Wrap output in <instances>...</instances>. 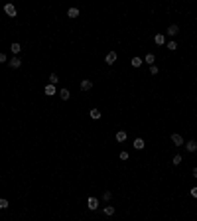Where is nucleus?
Listing matches in <instances>:
<instances>
[{
  "label": "nucleus",
  "mask_w": 197,
  "mask_h": 221,
  "mask_svg": "<svg viewBox=\"0 0 197 221\" xmlns=\"http://www.w3.org/2000/svg\"><path fill=\"white\" fill-rule=\"evenodd\" d=\"M178 32H179V28L175 26V24H172V26L168 28V36H172V38H174V36H178Z\"/></svg>",
  "instance_id": "9d476101"
},
{
  "label": "nucleus",
  "mask_w": 197,
  "mask_h": 221,
  "mask_svg": "<svg viewBox=\"0 0 197 221\" xmlns=\"http://www.w3.org/2000/svg\"><path fill=\"white\" fill-rule=\"evenodd\" d=\"M172 142H174L175 146H181V144H183V138L179 136L178 132H175V134H172Z\"/></svg>",
  "instance_id": "0eeeda50"
},
{
  "label": "nucleus",
  "mask_w": 197,
  "mask_h": 221,
  "mask_svg": "<svg viewBox=\"0 0 197 221\" xmlns=\"http://www.w3.org/2000/svg\"><path fill=\"white\" fill-rule=\"evenodd\" d=\"M144 146H146L144 138H136V140H134V148H136V150H142Z\"/></svg>",
  "instance_id": "9b49d317"
},
{
  "label": "nucleus",
  "mask_w": 197,
  "mask_h": 221,
  "mask_svg": "<svg viewBox=\"0 0 197 221\" xmlns=\"http://www.w3.org/2000/svg\"><path fill=\"white\" fill-rule=\"evenodd\" d=\"M8 207V199H2L0 198V209H6Z\"/></svg>",
  "instance_id": "5701e85b"
},
{
  "label": "nucleus",
  "mask_w": 197,
  "mask_h": 221,
  "mask_svg": "<svg viewBox=\"0 0 197 221\" xmlns=\"http://www.w3.org/2000/svg\"><path fill=\"white\" fill-rule=\"evenodd\" d=\"M57 81H59V77H57L55 73H51V75H49V83H51V85H55Z\"/></svg>",
  "instance_id": "aec40b11"
},
{
  "label": "nucleus",
  "mask_w": 197,
  "mask_h": 221,
  "mask_svg": "<svg viewBox=\"0 0 197 221\" xmlns=\"http://www.w3.org/2000/svg\"><path fill=\"white\" fill-rule=\"evenodd\" d=\"M116 140L118 142H124V140H126V132H124V130H118L116 132Z\"/></svg>",
  "instance_id": "2eb2a0df"
},
{
  "label": "nucleus",
  "mask_w": 197,
  "mask_h": 221,
  "mask_svg": "<svg viewBox=\"0 0 197 221\" xmlns=\"http://www.w3.org/2000/svg\"><path fill=\"white\" fill-rule=\"evenodd\" d=\"M67 16H69V18H77V16H79V10H77V8H69Z\"/></svg>",
  "instance_id": "dca6fc26"
},
{
  "label": "nucleus",
  "mask_w": 197,
  "mask_h": 221,
  "mask_svg": "<svg viewBox=\"0 0 197 221\" xmlns=\"http://www.w3.org/2000/svg\"><path fill=\"white\" fill-rule=\"evenodd\" d=\"M193 178H197V168H193Z\"/></svg>",
  "instance_id": "c85d7f7f"
},
{
  "label": "nucleus",
  "mask_w": 197,
  "mask_h": 221,
  "mask_svg": "<svg viewBox=\"0 0 197 221\" xmlns=\"http://www.w3.org/2000/svg\"><path fill=\"white\" fill-rule=\"evenodd\" d=\"M172 162H174L175 166H178V164H181V156H179V154H175L174 158H172Z\"/></svg>",
  "instance_id": "4be33fe9"
},
{
  "label": "nucleus",
  "mask_w": 197,
  "mask_h": 221,
  "mask_svg": "<svg viewBox=\"0 0 197 221\" xmlns=\"http://www.w3.org/2000/svg\"><path fill=\"white\" fill-rule=\"evenodd\" d=\"M20 65H22L20 57H12V59H10V67H12V69H20Z\"/></svg>",
  "instance_id": "39448f33"
},
{
  "label": "nucleus",
  "mask_w": 197,
  "mask_h": 221,
  "mask_svg": "<svg viewBox=\"0 0 197 221\" xmlns=\"http://www.w3.org/2000/svg\"><path fill=\"white\" fill-rule=\"evenodd\" d=\"M4 12H6V16L14 18V16H16V6H14V4H6V6H4Z\"/></svg>",
  "instance_id": "f257e3e1"
},
{
  "label": "nucleus",
  "mask_w": 197,
  "mask_h": 221,
  "mask_svg": "<svg viewBox=\"0 0 197 221\" xmlns=\"http://www.w3.org/2000/svg\"><path fill=\"white\" fill-rule=\"evenodd\" d=\"M87 207H89L91 211H95V209L99 207V199H97V198H89V202H87Z\"/></svg>",
  "instance_id": "20e7f679"
},
{
  "label": "nucleus",
  "mask_w": 197,
  "mask_h": 221,
  "mask_svg": "<svg viewBox=\"0 0 197 221\" xmlns=\"http://www.w3.org/2000/svg\"><path fill=\"white\" fill-rule=\"evenodd\" d=\"M154 59H156L154 53H148V55H146V63H154Z\"/></svg>",
  "instance_id": "412c9836"
},
{
  "label": "nucleus",
  "mask_w": 197,
  "mask_h": 221,
  "mask_svg": "<svg viewBox=\"0 0 197 221\" xmlns=\"http://www.w3.org/2000/svg\"><path fill=\"white\" fill-rule=\"evenodd\" d=\"M104 215H114V205H107V207H104Z\"/></svg>",
  "instance_id": "a211bd4d"
},
{
  "label": "nucleus",
  "mask_w": 197,
  "mask_h": 221,
  "mask_svg": "<svg viewBox=\"0 0 197 221\" xmlns=\"http://www.w3.org/2000/svg\"><path fill=\"white\" fill-rule=\"evenodd\" d=\"M43 93L46 95H49V97H51V95H55V85H46V89H43Z\"/></svg>",
  "instance_id": "1a4fd4ad"
},
{
  "label": "nucleus",
  "mask_w": 197,
  "mask_h": 221,
  "mask_svg": "<svg viewBox=\"0 0 197 221\" xmlns=\"http://www.w3.org/2000/svg\"><path fill=\"white\" fill-rule=\"evenodd\" d=\"M59 97H61V99H63V101H67V99H69V97H71L69 89H61V91H59Z\"/></svg>",
  "instance_id": "f8f14e48"
},
{
  "label": "nucleus",
  "mask_w": 197,
  "mask_h": 221,
  "mask_svg": "<svg viewBox=\"0 0 197 221\" xmlns=\"http://www.w3.org/2000/svg\"><path fill=\"white\" fill-rule=\"evenodd\" d=\"M130 63H132V67H140L142 65V59H140V57H132Z\"/></svg>",
  "instance_id": "f3484780"
},
{
  "label": "nucleus",
  "mask_w": 197,
  "mask_h": 221,
  "mask_svg": "<svg viewBox=\"0 0 197 221\" xmlns=\"http://www.w3.org/2000/svg\"><path fill=\"white\" fill-rule=\"evenodd\" d=\"M185 148H187V152H195V150H197V142H195V140L185 142Z\"/></svg>",
  "instance_id": "6e6552de"
},
{
  "label": "nucleus",
  "mask_w": 197,
  "mask_h": 221,
  "mask_svg": "<svg viewBox=\"0 0 197 221\" xmlns=\"http://www.w3.org/2000/svg\"><path fill=\"white\" fill-rule=\"evenodd\" d=\"M116 52H108L107 53V57H104V61H107V63H108V65H113V63H114V61H116Z\"/></svg>",
  "instance_id": "7ed1b4c3"
},
{
  "label": "nucleus",
  "mask_w": 197,
  "mask_h": 221,
  "mask_svg": "<svg viewBox=\"0 0 197 221\" xmlns=\"http://www.w3.org/2000/svg\"><path fill=\"white\" fill-rule=\"evenodd\" d=\"M154 42L158 43V46H164V43H166V36H164V34H156V36H154Z\"/></svg>",
  "instance_id": "423d86ee"
},
{
  "label": "nucleus",
  "mask_w": 197,
  "mask_h": 221,
  "mask_svg": "<svg viewBox=\"0 0 197 221\" xmlns=\"http://www.w3.org/2000/svg\"><path fill=\"white\" fill-rule=\"evenodd\" d=\"M191 196H193V198H197V186H195V188H191Z\"/></svg>",
  "instance_id": "cd10ccee"
},
{
  "label": "nucleus",
  "mask_w": 197,
  "mask_h": 221,
  "mask_svg": "<svg viewBox=\"0 0 197 221\" xmlns=\"http://www.w3.org/2000/svg\"><path fill=\"white\" fill-rule=\"evenodd\" d=\"M150 73H152V75H158V67H156V65H150Z\"/></svg>",
  "instance_id": "393cba45"
},
{
  "label": "nucleus",
  "mask_w": 197,
  "mask_h": 221,
  "mask_svg": "<svg viewBox=\"0 0 197 221\" xmlns=\"http://www.w3.org/2000/svg\"><path fill=\"white\" fill-rule=\"evenodd\" d=\"M8 61V57H6V53H0V63H6Z\"/></svg>",
  "instance_id": "bb28decb"
},
{
  "label": "nucleus",
  "mask_w": 197,
  "mask_h": 221,
  "mask_svg": "<svg viewBox=\"0 0 197 221\" xmlns=\"http://www.w3.org/2000/svg\"><path fill=\"white\" fill-rule=\"evenodd\" d=\"M118 158H120V160H128V152H120Z\"/></svg>",
  "instance_id": "a878e982"
},
{
  "label": "nucleus",
  "mask_w": 197,
  "mask_h": 221,
  "mask_svg": "<svg viewBox=\"0 0 197 221\" xmlns=\"http://www.w3.org/2000/svg\"><path fill=\"white\" fill-rule=\"evenodd\" d=\"M168 49H172V52H175V49H178V43H175L174 40H172V42H168Z\"/></svg>",
  "instance_id": "6ab92c4d"
},
{
  "label": "nucleus",
  "mask_w": 197,
  "mask_h": 221,
  "mask_svg": "<svg viewBox=\"0 0 197 221\" xmlns=\"http://www.w3.org/2000/svg\"><path fill=\"white\" fill-rule=\"evenodd\" d=\"M110 198H113V193H110V192H104L103 193V199H104V202H110Z\"/></svg>",
  "instance_id": "b1692460"
},
{
  "label": "nucleus",
  "mask_w": 197,
  "mask_h": 221,
  "mask_svg": "<svg viewBox=\"0 0 197 221\" xmlns=\"http://www.w3.org/2000/svg\"><path fill=\"white\" fill-rule=\"evenodd\" d=\"M93 89V81L91 79H83L81 81V91H91Z\"/></svg>",
  "instance_id": "f03ea898"
},
{
  "label": "nucleus",
  "mask_w": 197,
  "mask_h": 221,
  "mask_svg": "<svg viewBox=\"0 0 197 221\" xmlns=\"http://www.w3.org/2000/svg\"><path fill=\"white\" fill-rule=\"evenodd\" d=\"M91 118L99 121V118H101V111H99V109H91Z\"/></svg>",
  "instance_id": "4468645a"
},
{
  "label": "nucleus",
  "mask_w": 197,
  "mask_h": 221,
  "mask_svg": "<svg viewBox=\"0 0 197 221\" xmlns=\"http://www.w3.org/2000/svg\"><path fill=\"white\" fill-rule=\"evenodd\" d=\"M10 49H12V53H14V55H18V53H20V49H22V47H20V43L16 42V43H12V46H10Z\"/></svg>",
  "instance_id": "ddd939ff"
}]
</instances>
